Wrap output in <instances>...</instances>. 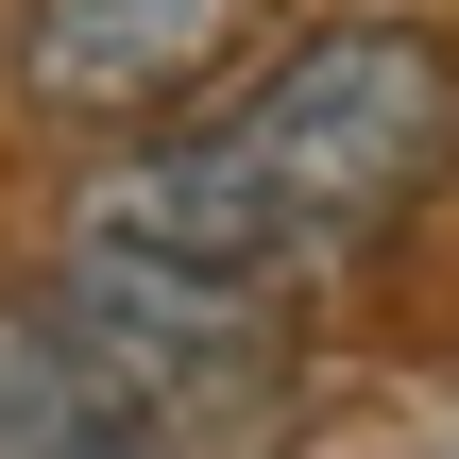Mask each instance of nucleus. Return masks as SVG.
<instances>
[{
	"label": "nucleus",
	"instance_id": "f257e3e1",
	"mask_svg": "<svg viewBox=\"0 0 459 459\" xmlns=\"http://www.w3.org/2000/svg\"><path fill=\"white\" fill-rule=\"evenodd\" d=\"M443 170H459V51L426 17H324V34H290L221 119L136 136V153L68 204V238L290 307L307 273H358Z\"/></svg>",
	"mask_w": 459,
	"mask_h": 459
},
{
	"label": "nucleus",
	"instance_id": "f03ea898",
	"mask_svg": "<svg viewBox=\"0 0 459 459\" xmlns=\"http://www.w3.org/2000/svg\"><path fill=\"white\" fill-rule=\"evenodd\" d=\"M238 34H255V0H17V102L136 153Z\"/></svg>",
	"mask_w": 459,
	"mask_h": 459
},
{
	"label": "nucleus",
	"instance_id": "7ed1b4c3",
	"mask_svg": "<svg viewBox=\"0 0 459 459\" xmlns=\"http://www.w3.org/2000/svg\"><path fill=\"white\" fill-rule=\"evenodd\" d=\"M0 459H170L153 409L51 324V290H34V307L0 290Z\"/></svg>",
	"mask_w": 459,
	"mask_h": 459
}]
</instances>
